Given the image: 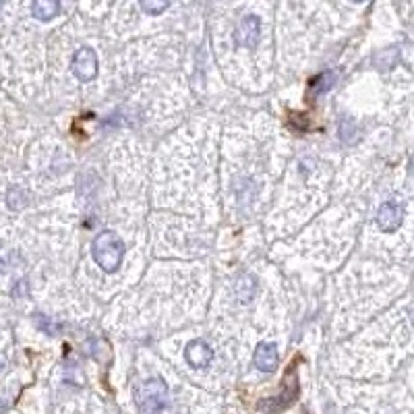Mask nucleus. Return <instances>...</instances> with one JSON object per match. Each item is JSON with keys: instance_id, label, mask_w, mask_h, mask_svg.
Wrapping results in <instances>:
<instances>
[{"instance_id": "1", "label": "nucleus", "mask_w": 414, "mask_h": 414, "mask_svg": "<svg viewBox=\"0 0 414 414\" xmlns=\"http://www.w3.org/2000/svg\"><path fill=\"white\" fill-rule=\"evenodd\" d=\"M92 253L96 263L108 274H114L121 267V261L125 257V245L123 241L116 236V232L106 230L102 234H97L94 245H92Z\"/></svg>"}, {"instance_id": "2", "label": "nucleus", "mask_w": 414, "mask_h": 414, "mask_svg": "<svg viewBox=\"0 0 414 414\" xmlns=\"http://www.w3.org/2000/svg\"><path fill=\"white\" fill-rule=\"evenodd\" d=\"M135 402L141 414H159L168 406V385L159 377L143 382L135 389Z\"/></svg>"}, {"instance_id": "3", "label": "nucleus", "mask_w": 414, "mask_h": 414, "mask_svg": "<svg viewBox=\"0 0 414 414\" xmlns=\"http://www.w3.org/2000/svg\"><path fill=\"white\" fill-rule=\"evenodd\" d=\"M294 365L296 360L292 363V367L288 369L286 379H284V391L276 398H269V400H263L259 402V410H265V413H280V410H286L288 406L298 398V377L294 375Z\"/></svg>"}, {"instance_id": "4", "label": "nucleus", "mask_w": 414, "mask_h": 414, "mask_svg": "<svg viewBox=\"0 0 414 414\" xmlns=\"http://www.w3.org/2000/svg\"><path fill=\"white\" fill-rule=\"evenodd\" d=\"M73 73L81 81H92L97 77V56L92 48H79L73 56Z\"/></svg>"}, {"instance_id": "5", "label": "nucleus", "mask_w": 414, "mask_h": 414, "mask_svg": "<svg viewBox=\"0 0 414 414\" xmlns=\"http://www.w3.org/2000/svg\"><path fill=\"white\" fill-rule=\"evenodd\" d=\"M259 35H261V21L257 19L255 15H247L238 23V28L234 32V39H236L238 46L253 48L257 42H259Z\"/></svg>"}, {"instance_id": "6", "label": "nucleus", "mask_w": 414, "mask_h": 414, "mask_svg": "<svg viewBox=\"0 0 414 414\" xmlns=\"http://www.w3.org/2000/svg\"><path fill=\"white\" fill-rule=\"evenodd\" d=\"M402 220H404V209L398 203L387 201V203H383L382 207H379V212H377V226L382 228L383 232L398 230Z\"/></svg>"}, {"instance_id": "7", "label": "nucleus", "mask_w": 414, "mask_h": 414, "mask_svg": "<svg viewBox=\"0 0 414 414\" xmlns=\"http://www.w3.org/2000/svg\"><path fill=\"white\" fill-rule=\"evenodd\" d=\"M185 358H187V363L195 367V369H203V367H207L209 363H212V358H214V351L205 344V342H201V340H193L187 344V348H185Z\"/></svg>"}, {"instance_id": "8", "label": "nucleus", "mask_w": 414, "mask_h": 414, "mask_svg": "<svg viewBox=\"0 0 414 414\" xmlns=\"http://www.w3.org/2000/svg\"><path fill=\"white\" fill-rule=\"evenodd\" d=\"M255 367L263 373H274L278 369V348L272 342H261L255 351Z\"/></svg>"}, {"instance_id": "9", "label": "nucleus", "mask_w": 414, "mask_h": 414, "mask_svg": "<svg viewBox=\"0 0 414 414\" xmlns=\"http://www.w3.org/2000/svg\"><path fill=\"white\" fill-rule=\"evenodd\" d=\"M32 13L37 21H50L61 13V0H33Z\"/></svg>"}, {"instance_id": "10", "label": "nucleus", "mask_w": 414, "mask_h": 414, "mask_svg": "<svg viewBox=\"0 0 414 414\" xmlns=\"http://www.w3.org/2000/svg\"><path fill=\"white\" fill-rule=\"evenodd\" d=\"M334 83H336V73L325 71V73H321V75H317V77L311 81V94H313V96L325 94V92H329V90H331V85H334Z\"/></svg>"}, {"instance_id": "11", "label": "nucleus", "mask_w": 414, "mask_h": 414, "mask_svg": "<svg viewBox=\"0 0 414 414\" xmlns=\"http://www.w3.org/2000/svg\"><path fill=\"white\" fill-rule=\"evenodd\" d=\"M255 286L257 282L253 276H243L236 282V296H238V300H243V303L251 300L253 298V292H255Z\"/></svg>"}, {"instance_id": "12", "label": "nucleus", "mask_w": 414, "mask_h": 414, "mask_svg": "<svg viewBox=\"0 0 414 414\" xmlns=\"http://www.w3.org/2000/svg\"><path fill=\"white\" fill-rule=\"evenodd\" d=\"M6 203H8L11 209H21L28 203V193L23 191V189H19V187H13V189H8Z\"/></svg>"}, {"instance_id": "13", "label": "nucleus", "mask_w": 414, "mask_h": 414, "mask_svg": "<svg viewBox=\"0 0 414 414\" xmlns=\"http://www.w3.org/2000/svg\"><path fill=\"white\" fill-rule=\"evenodd\" d=\"M141 2V8L150 15H159L168 8L170 0H139Z\"/></svg>"}, {"instance_id": "14", "label": "nucleus", "mask_w": 414, "mask_h": 414, "mask_svg": "<svg viewBox=\"0 0 414 414\" xmlns=\"http://www.w3.org/2000/svg\"><path fill=\"white\" fill-rule=\"evenodd\" d=\"M340 137L344 139V141H348V139H352L354 137V127H352V123H342V130H340Z\"/></svg>"}, {"instance_id": "15", "label": "nucleus", "mask_w": 414, "mask_h": 414, "mask_svg": "<svg viewBox=\"0 0 414 414\" xmlns=\"http://www.w3.org/2000/svg\"><path fill=\"white\" fill-rule=\"evenodd\" d=\"M352 2H365V0H352Z\"/></svg>"}, {"instance_id": "16", "label": "nucleus", "mask_w": 414, "mask_h": 414, "mask_svg": "<svg viewBox=\"0 0 414 414\" xmlns=\"http://www.w3.org/2000/svg\"><path fill=\"white\" fill-rule=\"evenodd\" d=\"M0 6H2V0H0Z\"/></svg>"}]
</instances>
